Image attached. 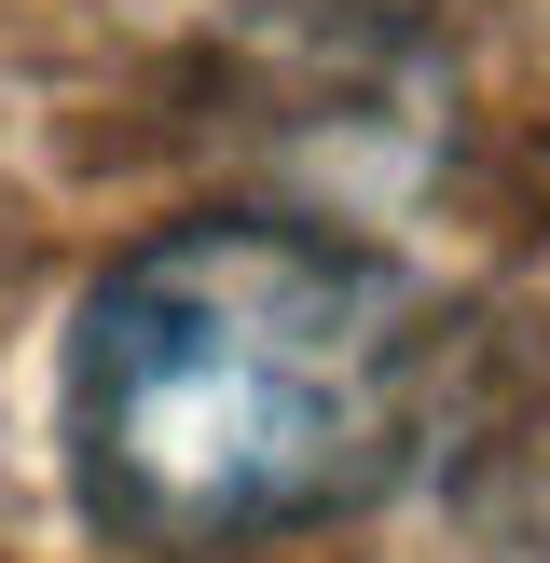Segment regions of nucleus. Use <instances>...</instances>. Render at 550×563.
<instances>
[{
	"mask_svg": "<svg viewBox=\"0 0 550 563\" xmlns=\"http://www.w3.org/2000/svg\"><path fill=\"white\" fill-rule=\"evenodd\" d=\"M440 330L399 262L275 207H207L97 262L55 357V454L110 550H262L344 522L427 440Z\"/></svg>",
	"mask_w": 550,
	"mask_h": 563,
	"instance_id": "1",
	"label": "nucleus"
}]
</instances>
